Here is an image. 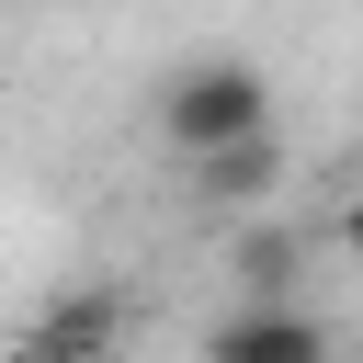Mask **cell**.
<instances>
[{"mask_svg":"<svg viewBox=\"0 0 363 363\" xmlns=\"http://www.w3.org/2000/svg\"><path fill=\"white\" fill-rule=\"evenodd\" d=\"M261 125H272V79H261L250 57H182V68L159 79V136H170L182 159L238 147V136H261Z\"/></svg>","mask_w":363,"mask_h":363,"instance_id":"cell-1","label":"cell"},{"mask_svg":"<svg viewBox=\"0 0 363 363\" xmlns=\"http://www.w3.org/2000/svg\"><path fill=\"white\" fill-rule=\"evenodd\" d=\"M204 352H216V363H318V352H329V329H318L295 295H250L238 318H216V329H204Z\"/></svg>","mask_w":363,"mask_h":363,"instance_id":"cell-2","label":"cell"},{"mask_svg":"<svg viewBox=\"0 0 363 363\" xmlns=\"http://www.w3.org/2000/svg\"><path fill=\"white\" fill-rule=\"evenodd\" d=\"M193 170V193L204 204H261L272 182H284V136L261 125V136H238V147H204V159H182Z\"/></svg>","mask_w":363,"mask_h":363,"instance_id":"cell-3","label":"cell"},{"mask_svg":"<svg viewBox=\"0 0 363 363\" xmlns=\"http://www.w3.org/2000/svg\"><path fill=\"white\" fill-rule=\"evenodd\" d=\"M227 272H238V295H295V284H306V238H295V227H238Z\"/></svg>","mask_w":363,"mask_h":363,"instance_id":"cell-4","label":"cell"},{"mask_svg":"<svg viewBox=\"0 0 363 363\" xmlns=\"http://www.w3.org/2000/svg\"><path fill=\"white\" fill-rule=\"evenodd\" d=\"M340 250H352V261H363V193H352V204H340Z\"/></svg>","mask_w":363,"mask_h":363,"instance_id":"cell-5","label":"cell"}]
</instances>
